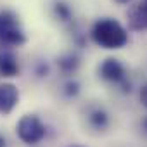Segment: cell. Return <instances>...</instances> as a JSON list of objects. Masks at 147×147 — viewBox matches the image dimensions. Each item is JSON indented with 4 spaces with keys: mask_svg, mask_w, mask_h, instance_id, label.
I'll list each match as a JSON object with an SVG mask.
<instances>
[{
    "mask_svg": "<svg viewBox=\"0 0 147 147\" xmlns=\"http://www.w3.org/2000/svg\"><path fill=\"white\" fill-rule=\"evenodd\" d=\"M0 147H5V138L0 137Z\"/></svg>",
    "mask_w": 147,
    "mask_h": 147,
    "instance_id": "14",
    "label": "cell"
},
{
    "mask_svg": "<svg viewBox=\"0 0 147 147\" xmlns=\"http://www.w3.org/2000/svg\"><path fill=\"white\" fill-rule=\"evenodd\" d=\"M144 128H145V130H147V118H145V119H144Z\"/></svg>",
    "mask_w": 147,
    "mask_h": 147,
    "instance_id": "15",
    "label": "cell"
},
{
    "mask_svg": "<svg viewBox=\"0 0 147 147\" xmlns=\"http://www.w3.org/2000/svg\"><path fill=\"white\" fill-rule=\"evenodd\" d=\"M55 12H57L59 19H62V21H67V19L71 18L69 7H67L66 4H62V2H57V4H55Z\"/></svg>",
    "mask_w": 147,
    "mask_h": 147,
    "instance_id": "10",
    "label": "cell"
},
{
    "mask_svg": "<svg viewBox=\"0 0 147 147\" xmlns=\"http://www.w3.org/2000/svg\"><path fill=\"white\" fill-rule=\"evenodd\" d=\"M100 75H102V78H106L109 82H121L125 78V67L121 66L119 61L109 57L100 66Z\"/></svg>",
    "mask_w": 147,
    "mask_h": 147,
    "instance_id": "6",
    "label": "cell"
},
{
    "mask_svg": "<svg viewBox=\"0 0 147 147\" xmlns=\"http://www.w3.org/2000/svg\"><path fill=\"white\" fill-rule=\"evenodd\" d=\"M57 64L64 73H71V71H75L78 67V59L75 55H66V57H61L57 61Z\"/></svg>",
    "mask_w": 147,
    "mask_h": 147,
    "instance_id": "9",
    "label": "cell"
},
{
    "mask_svg": "<svg viewBox=\"0 0 147 147\" xmlns=\"http://www.w3.org/2000/svg\"><path fill=\"white\" fill-rule=\"evenodd\" d=\"M0 73H2V76H16L19 73V66L12 54H5L0 59Z\"/></svg>",
    "mask_w": 147,
    "mask_h": 147,
    "instance_id": "7",
    "label": "cell"
},
{
    "mask_svg": "<svg viewBox=\"0 0 147 147\" xmlns=\"http://www.w3.org/2000/svg\"><path fill=\"white\" fill-rule=\"evenodd\" d=\"M0 42L7 45H23L24 33L18 28V19L12 12H0Z\"/></svg>",
    "mask_w": 147,
    "mask_h": 147,
    "instance_id": "3",
    "label": "cell"
},
{
    "mask_svg": "<svg viewBox=\"0 0 147 147\" xmlns=\"http://www.w3.org/2000/svg\"><path fill=\"white\" fill-rule=\"evenodd\" d=\"M78 88H80V85L76 83V82H69L67 85H66V95H76L78 94Z\"/></svg>",
    "mask_w": 147,
    "mask_h": 147,
    "instance_id": "11",
    "label": "cell"
},
{
    "mask_svg": "<svg viewBox=\"0 0 147 147\" xmlns=\"http://www.w3.org/2000/svg\"><path fill=\"white\" fill-rule=\"evenodd\" d=\"M18 137L24 144H38L45 137V126L35 114H26L18 123Z\"/></svg>",
    "mask_w": 147,
    "mask_h": 147,
    "instance_id": "2",
    "label": "cell"
},
{
    "mask_svg": "<svg viewBox=\"0 0 147 147\" xmlns=\"http://www.w3.org/2000/svg\"><path fill=\"white\" fill-rule=\"evenodd\" d=\"M47 66L45 64H38V67H36V73H38V76H43V75H47Z\"/></svg>",
    "mask_w": 147,
    "mask_h": 147,
    "instance_id": "13",
    "label": "cell"
},
{
    "mask_svg": "<svg viewBox=\"0 0 147 147\" xmlns=\"http://www.w3.org/2000/svg\"><path fill=\"white\" fill-rule=\"evenodd\" d=\"M107 121H109L107 113L102 111V109H97V111H94V113L90 114V123H92L95 128H104V126H107Z\"/></svg>",
    "mask_w": 147,
    "mask_h": 147,
    "instance_id": "8",
    "label": "cell"
},
{
    "mask_svg": "<svg viewBox=\"0 0 147 147\" xmlns=\"http://www.w3.org/2000/svg\"><path fill=\"white\" fill-rule=\"evenodd\" d=\"M140 100H142V104L147 107V85L140 90Z\"/></svg>",
    "mask_w": 147,
    "mask_h": 147,
    "instance_id": "12",
    "label": "cell"
},
{
    "mask_svg": "<svg viewBox=\"0 0 147 147\" xmlns=\"http://www.w3.org/2000/svg\"><path fill=\"white\" fill-rule=\"evenodd\" d=\"M92 38L104 49H121L128 42L126 30L114 19H100L92 28Z\"/></svg>",
    "mask_w": 147,
    "mask_h": 147,
    "instance_id": "1",
    "label": "cell"
},
{
    "mask_svg": "<svg viewBox=\"0 0 147 147\" xmlns=\"http://www.w3.org/2000/svg\"><path fill=\"white\" fill-rule=\"evenodd\" d=\"M118 2H121V4H126V2H128V0H118Z\"/></svg>",
    "mask_w": 147,
    "mask_h": 147,
    "instance_id": "16",
    "label": "cell"
},
{
    "mask_svg": "<svg viewBox=\"0 0 147 147\" xmlns=\"http://www.w3.org/2000/svg\"><path fill=\"white\" fill-rule=\"evenodd\" d=\"M145 2H147V0H145Z\"/></svg>",
    "mask_w": 147,
    "mask_h": 147,
    "instance_id": "17",
    "label": "cell"
},
{
    "mask_svg": "<svg viewBox=\"0 0 147 147\" xmlns=\"http://www.w3.org/2000/svg\"><path fill=\"white\" fill-rule=\"evenodd\" d=\"M126 19H128L130 30H135V31L147 30V2L145 0L140 4H135L126 12Z\"/></svg>",
    "mask_w": 147,
    "mask_h": 147,
    "instance_id": "4",
    "label": "cell"
},
{
    "mask_svg": "<svg viewBox=\"0 0 147 147\" xmlns=\"http://www.w3.org/2000/svg\"><path fill=\"white\" fill-rule=\"evenodd\" d=\"M18 100H19V92H18L16 85H12V83L0 85V113L9 114L16 107Z\"/></svg>",
    "mask_w": 147,
    "mask_h": 147,
    "instance_id": "5",
    "label": "cell"
}]
</instances>
